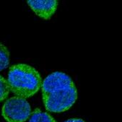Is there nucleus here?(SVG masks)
<instances>
[{"instance_id": "2", "label": "nucleus", "mask_w": 122, "mask_h": 122, "mask_svg": "<svg viewBox=\"0 0 122 122\" xmlns=\"http://www.w3.org/2000/svg\"><path fill=\"white\" fill-rule=\"evenodd\" d=\"M7 82L12 93L26 99L33 96L39 90L42 79L34 67L25 64H18L10 66Z\"/></svg>"}, {"instance_id": "8", "label": "nucleus", "mask_w": 122, "mask_h": 122, "mask_svg": "<svg viewBox=\"0 0 122 122\" xmlns=\"http://www.w3.org/2000/svg\"><path fill=\"white\" fill-rule=\"evenodd\" d=\"M64 122H85V121L81 118H69Z\"/></svg>"}, {"instance_id": "5", "label": "nucleus", "mask_w": 122, "mask_h": 122, "mask_svg": "<svg viewBox=\"0 0 122 122\" xmlns=\"http://www.w3.org/2000/svg\"><path fill=\"white\" fill-rule=\"evenodd\" d=\"M29 122H56V120L48 113L43 112L36 108L30 116Z\"/></svg>"}, {"instance_id": "6", "label": "nucleus", "mask_w": 122, "mask_h": 122, "mask_svg": "<svg viewBox=\"0 0 122 122\" xmlns=\"http://www.w3.org/2000/svg\"><path fill=\"white\" fill-rule=\"evenodd\" d=\"M10 64V52L8 48L0 43V71L7 69Z\"/></svg>"}, {"instance_id": "1", "label": "nucleus", "mask_w": 122, "mask_h": 122, "mask_svg": "<svg viewBox=\"0 0 122 122\" xmlns=\"http://www.w3.org/2000/svg\"><path fill=\"white\" fill-rule=\"evenodd\" d=\"M41 87L44 106L49 112H64L77 99V90L74 82L61 71L48 75L42 82Z\"/></svg>"}, {"instance_id": "4", "label": "nucleus", "mask_w": 122, "mask_h": 122, "mask_svg": "<svg viewBox=\"0 0 122 122\" xmlns=\"http://www.w3.org/2000/svg\"><path fill=\"white\" fill-rule=\"evenodd\" d=\"M31 10L41 18L49 20L56 11L58 1L56 0H43V1H33L29 0L27 2Z\"/></svg>"}, {"instance_id": "3", "label": "nucleus", "mask_w": 122, "mask_h": 122, "mask_svg": "<svg viewBox=\"0 0 122 122\" xmlns=\"http://www.w3.org/2000/svg\"><path fill=\"white\" fill-rule=\"evenodd\" d=\"M30 114L31 108L28 101L17 96L7 100L2 108V115L7 122H25Z\"/></svg>"}, {"instance_id": "7", "label": "nucleus", "mask_w": 122, "mask_h": 122, "mask_svg": "<svg viewBox=\"0 0 122 122\" xmlns=\"http://www.w3.org/2000/svg\"><path fill=\"white\" fill-rule=\"evenodd\" d=\"M10 92V89L7 80L0 75V102H2L7 98Z\"/></svg>"}]
</instances>
